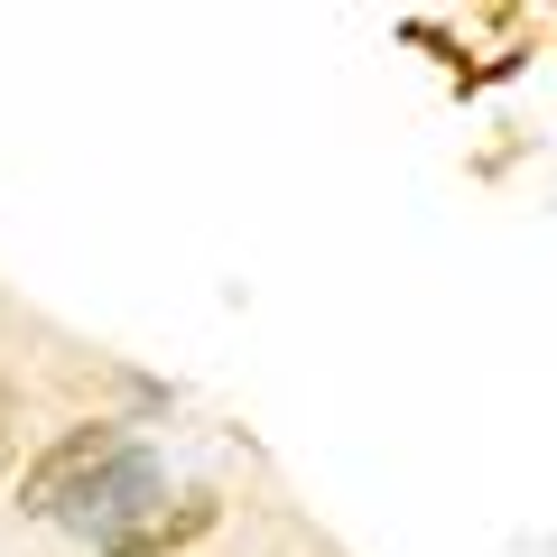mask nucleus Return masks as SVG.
<instances>
[{
  "mask_svg": "<svg viewBox=\"0 0 557 557\" xmlns=\"http://www.w3.org/2000/svg\"><path fill=\"white\" fill-rule=\"evenodd\" d=\"M121 446H131V437H121V428H102V418H94V428H65V437L20 474V511H28V520H57L65 502H75L84 483H94L102 465L121 456Z\"/></svg>",
  "mask_w": 557,
  "mask_h": 557,
  "instance_id": "f257e3e1",
  "label": "nucleus"
},
{
  "mask_svg": "<svg viewBox=\"0 0 557 557\" xmlns=\"http://www.w3.org/2000/svg\"><path fill=\"white\" fill-rule=\"evenodd\" d=\"M149 502H159V456H149V446H121V456L102 465V474L84 483L57 520H65V530H84V539H112L121 520H139Z\"/></svg>",
  "mask_w": 557,
  "mask_h": 557,
  "instance_id": "f03ea898",
  "label": "nucleus"
},
{
  "mask_svg": "<svg viewBox=\"0 0 557 557\" xmlns=\"http://www.w3.org/2000/svg\"><path fill=\"white\" fill-rule=\"evenodd\" d=\"M10 418H20V391H10V381H0V437H10Z\"/></svg>",
  "mask_w": 557,
  "mask_h": 557,
  "instance_id": "20e7f679",
  "label": "nucleus"
},
{
  "mask_svg": "<svg viewBox=\"0 0 557 557\" xmlns=\"http://www.w3.org/2000/svg\"><path fill=\"white\" fill-rule=\"evenodd\" d=\"M223 520V493H177V502H149L139 520H121L112 539H102V557H177L196 548L205 530Z\"/></svg>",
  "mask_w": 557,
  "mask_h": 557,
  "instance_id": "7ed1b4c3",
  "label": "nucleus"
}]
</instances>
